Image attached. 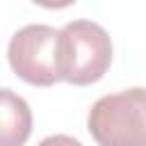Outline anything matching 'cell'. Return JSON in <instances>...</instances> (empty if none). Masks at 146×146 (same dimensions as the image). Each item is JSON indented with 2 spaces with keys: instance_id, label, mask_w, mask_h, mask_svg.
I'll use <instances>...</instances> for the list:
<instances>
[{
  "instance_id": "obj_1",
  "label": "cell",
  "mask_w": 146,
  "mask_h": 146,
  "mask_svg": "<svg viewBox=\"0 0 146 146\" xmlns=\"http://www.w3.org/2000/svg\"><path fill=\"white\" fill-rule=\"evenodd\" d=\"M87 128L98 146H146V89L100 96L89 110Z\"/></svg>"
},
{
  "instance_id": "obj_2",
  "label": "cell",
  "mask_w": 146,
  "mask_h": 146,
  "mask_svg": "<svg viewBox=\"0 0 146 146\" xmlns=\"http://www.w3.org/2000/svg\"><path fill=\"white\" fill-rule=\"evenodd\" d=\"M112 64V41L96 21L78 18L59 30L62 80L84 87L98 82Z\"/></svg>"
},
{
  "instance_id": "obj_3",
  "label": "cell",
  "mask_w": 146,
  "mask_h": 146,
  "mask_svg": "<svg viewBox=\"0 0 146 146\" xmlns=\"http://www.w3.org/2000/svg\"><path fill=\"white\" fill-rule=\"evenodd\" d=\"M14 73L34 87H50L62 80L59 68V30L32 23L14 32L7 48Z\"/></svg>"
},
{
  "instance_id": "obj_4",
  "label": "cell",
  "mask_w": 146,
  "mask_h": 146,
  "mask_svg": "<svg viewBox=\"0 0 146 146\" xmlns=\"http://www.w3.org/2000/svg\"><path fill=\"white\" fill-rule=\"evenodd\" d=\"M2 132L0 146H23L32 132V110L11 89H2Z\"/></svg>"
},
{
  "instance_id": "obj_5",
  "label": "cell",
  "mask_w": 146,
  "mask_h": 146,
  "mask_svg": "<svg viewBox=\"0 0 146 146\" xmlns=\"http://www.w3.org/2000/svg\"><path fill=\"white\" fill-rule=\"evenodd\" d=\"M36 146H82L80 139L71 137V135H50L46 139H41Z\"/></svg>"
}]
</instances>
